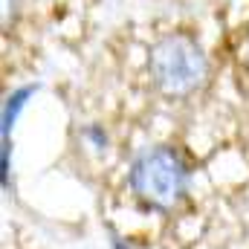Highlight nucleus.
Masks as SVG:
<instances>
[{"instance_id":"nucleus-1","label":"nucleus","mask_w":249,"mask_h":249,"mask_svg":"<svg viewBox=\"0 0 249 249\" xmlns=\"http://www.w3.org/2000/svg\"><path fill=\"white\" fill-rule=\"evenodd\" d=\"M191 171L183 154L171 145H154L133 157L127 171V186L133 197L160 214L174 212L188 194Z\"/></svg>"},{"instance_id":"nucleus-3","label":"nucleus","mask_w":249,"mask_h":249,"mask_svg":"<svg viewBox=\"0 0 249 249\" xmlns=\"http://www.w3.org/2000/svg\"><path fill=\"white\" fill-rule=\"evenodd\" d=\"M38 93V84H23L18 90H12L3 102V186H9V130L15 127L20 110L26 107V99H32Z\"/></svg>"},{"instance_id":"nucleus-4","label":"nucleus","mask_w":249,"mask_h":249,"mask_svg":"<svg viewBox=\"0 0 249 249\" xmlns=\"http://www.w3.org/2000/svg\"><path fill=\"white\" fill-rule=\"evenodd\" d=\"M18 3L15 0H3V29H9L12 26V20H15V15H18V9H15Z\"/></svg>"},{"instance_id":"nucleus-2","label":"nucleus","mask_w":249,"mask_h":249,"mask_svg":"<svg viewBox=\"0 0 249 249\" xmlns=\"http://www.w3.org/2000/svg\"><path fill=\"white\" fill-rule=\"evenodd\" d=\"M151 84L165 99H188L209 81V58L203 47L183 32L162 35L148 50Z\"/></svg>"}]
</instances>
